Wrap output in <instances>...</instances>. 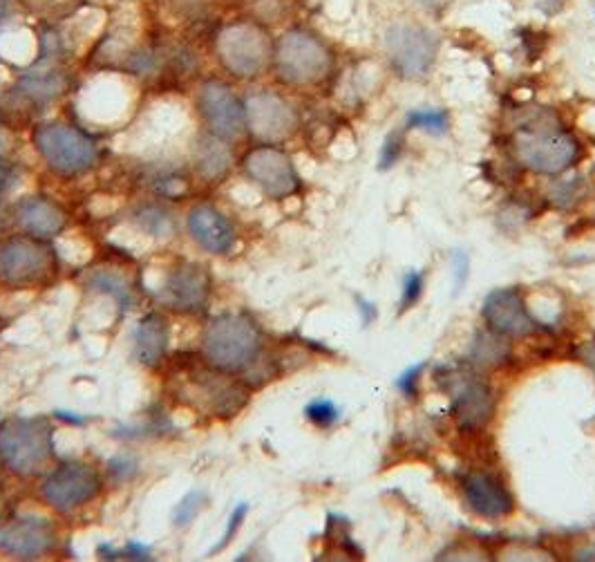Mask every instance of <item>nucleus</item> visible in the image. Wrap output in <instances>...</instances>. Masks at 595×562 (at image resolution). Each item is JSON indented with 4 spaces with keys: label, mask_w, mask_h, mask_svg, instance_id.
Segmentation results:
<instances>
[{
    "label": "nucleus",
    "mask_w": 595,
    "mask_h": 562,
    "mask_svg": "<svg viewBox=\"0 0 595 562\" xmlns=\"http://www.w3.org/2000/svg\"><path fill=\"white\" fill-rule=\"evenodd\" d=\"M262 336L249 316L222 314L204 334V352L217 370L242 372L258 359Z\"/></svg>",
    "instance_id": "obj_1"
},
{
    "label": "nucleus",
    "mask_w": 595,
    "mask_h": 562,
    "mask_svg": "<svg viewBox=\"0 0 595 562\" xmlns=\"http://www.w3.org/2000/svg\"><path fill=\"white\" fill-rule=\"evenodd\" d=\"M217 59L238 79H255L264 74L276 54L269 32L253 21L226 25L215 39Z\"/></svg>",
    "instance_id": "obj_2"
},
{
    "label": "nucleus",
    "mask_w": 595,
    "mask_h": 562,
    "mask_svg": "<svg viewBox=\"0 0 595 562\" xmlns=\"http://www.w3.org/2000/svg\"><path fill=\"white\" fill-rule=\"evenodd\" d=\"M52 455V430L41 417H14L0 426V460L21 475L43 471Z\"/></svg>",
    "instance_id": "obj_3"
},
{
    "label": "nucleus",
    "mask_w": 595,
    "mask_h": 562,
    "mask_svg": "<svg viewBox=\"0 0 595 562\" xmlns=\"http://www.w3.org/2000/svg\"><path fill=\"white\" fill-rule=\"evenodd\" d=\"M34 146L45 164L61 175H79L97 164V146L79 128L45 124L34 133Z\"/></svg>",
    "instance_id": "obj_4"
},
{
    "label": "nucleus",
    "mask_w": 595,
    "mask_h": 562,
    "mask_svg": "<svg viewBox=\"0 0 595 562\" xmlns=\"http://www.w3.org/2000/svg\"><path fill=\"white\" fill-rule=\"evenodd\" d=\"M282 81L294 86H309L323 81L332 68V54L314 34L294 30L287 32L273 54Z\"/></svg>",
    "instance_id": "obj_5"
},
{
    "label": "nucleus",
    "mask_w": 595,
    "mask_h": 562,
    "mask_svg": "<svg viewBox=\"0 0 595 562\" xmlns=\"http://www.w3.org/2000/svg\"><path fill=\"white\" fill-rule=\"evenodd\" d=\"M580 148L578 142L560 130L533 128L517 137V155L535 173L557 175L571 168Z\"/></svg>",
    "instance_id": "obj_6"
},
{
    "label": "nucleus",
    "mask_w": 595,
    "mask_h": 562,
    "mask_svg": "<svg viewBox=\"0 0 595 562\" xmlns=\"http://www.w3.org/2000/svg\"><path fill=\"white\" fill-rule=\"evenodd\" d=\"M54 269L52 249L34 238H12L0 245V280L9 285L41 283Z\"/></svg>",
    "instance_id": "obj_7"
},
{
    "label": "nucleus",
    "mask_w": 595,
    "mask_h": 562,
    "mask_svg": "<svg viewBox=\"0 0 595 562\" xmlns=\"http://www.w3.org/2000/svg\"><path fill=\"white\" fill-rule=\"evenodd\" d=\"M387 54L403 77H423L437 56V39L421 25L401 23L387 32Z\"/></svg>",
    "instance_id": "obj_8"
},
{
    "label": "nucleus",
    "mask_w": 595,
    "mask_h": 562,
    "mask_svg": "<svg viewBox=\"0 0 595 562\" xmlns=\"http://www.w3.org/2000/svg\"><path fill=\"white\" fill-rule=\"evenodd\" d=\"M99 486L101 480L92 466L70 462L47 475L43 484V498L56 511L70 513L88 504L99 493Z\"/></svg>",
    "instance_id": "obj_9"
},
{
    "label": "nucleus",
    "mask_w": 595,
    "mask_h": 562,
    "mask_svg": "<svg viewBox=\"0 0 595 562\" xmlns=\"http://www.w3.org/2000/svg\"><path fill=\"white\" fill-rule=\"evenodd\" d=\"M244 112H247V128L251 135L264 144L285 142L298 128L296 110L273 92L251 95L244 103Z\"/></svg>",
    "instance_id": "obj_10"
},
{
    "label": "nucleus",
    "mask_w": 595,
    "mask_h": 562,
    "mask_svg": "<svg viewBox=\"0 0 595 562\" xmlns=\"http://www.w3.org/2000/svg\"><path fill=\"white\" fill-rule=\"evenodd\" d=\"M200 110L211 135L233 142L247 130V112L238 95L222 81H209L200 92Z\"/></svg>",
    "instance_id": "obj_11"
},
{
    "label": "nucleus",
    "mask_w": 595,
    "mask_h": 562,
    "mask_svg": "<svg viewBox=\"0 0 595 562\" xmlns=\"http://www.w3.org/2000/svg\"><path fill=\"white\" fill-rule=\"evenodd\" d=\"M244 173L253 184H258L269 198H289L298 191V173L291 159L273 146H258L244 157Z\"/></svg>",
    "instance_id": "obj_12"
},
{
    "label": "nucleus",
    "mask_w": 595,
    "mask_h": 562,
    "mask_svg": "<svg viewBox=\"0 0 595 562\" xmlns=\"http://www.w3.org/2000/svg\"><path fill=\"white\" fill-rule=\"evenodd\" d=\"M481 316L488 325L490 332L502 336H528L535 332V321L528 314L522 294L513 287L493 289L486 296Z\"/></svg>",
    "instance_id": "obj_13"
},
{
    "label": "nucleus",
    "mask_w": 595,
    "mask_h": 562,
    "mask_svg": "<svg viewBox=\"0 0 595 562\" xmlns=\"http://www.w3.org/2000/svg\"><path fill=\"white\" fill-rule=\"evenodd\" d=\"M54 547L52 524L41 518H18L0 527V549L18 558H39Z\"/></svg>",
    "instance_id": "obj_14"
},
{
    "label": "nucleus",
    "mask_w": 595,
    "mask_h": 562,
    "mask_svg": "<svg viewBox=\"0 0 595 562\" xmlns=\"http://www.w3.org/2000/svg\"><path fill=\"white\" fill-rule=\"evenodd\" d=\"M452 397V412L461 428L475 430L488 424L493 417L495 401L493 390L488 383L479 379H461L455 383V388L450 390Z\"/></svg>",
    "instance_id": "obj_15"
},
{
    "label": "nucleus",
    "mask_w": 595,
    "mask_h": 562,
    "mask_svg": "<svg viewBox=\"0 0 595 562\" xmlns=\"http://www.w3.org/2000/svg\"><path fill=\"white\" fill-rule=\"evenodd\" d=\"M188 231L197 245L209 254H226L235 245L233 224L211 204L193 206L188 213Z\"/></svg>",
    "instance_id": "obj_16"
},
{
    "label": "nucleus",
    "mask_w": 595,
    "mask_h": 562,
    "mask_svg": "<svg viewBox=\"0 0 595 562\" xmlns=\"http://www.w3.org/2000/svg\"><path fill=\"white\" fill-rule=\"evenodd\" d=\"M209 294V276L197 265L177 267L173 274L166 278L162 287L164 303L175 309H197L202 307Z\"/></svg>",
    "instance_id": "obj_17"
},
{
    "label": "nucleus",
    "mask_w": 595,
    "mask_h": 562,
    "mask_svg": "<svg viewBox=\"0 0 595 562\" xmlns=\"http://www.w3.org/2000/svg\"><path fill=\"white\" fill-rule=\"evenodd\" d=\"M464 493L472 511L484 518H504L513 511L515 502L502 482L486 473H470L464 480Z\"/></svg>",
    "instance_id": "obj_18"
},
{
    "label": "nucleus",
    "mask_w": 595,
    "mask_h": 562,
    "mask_svg": "<svg viewBox=\"0 0 595 562\" xmlns=\"http://www.w3.org/2000/svg\"><path fill=\"white\" fill-rule=\"evenodd\" d=\"M14 220L34 238H54L65 227V213L59 204L45 198H25L16 204Z\"/></svg>",
    "instance_id": "obj_19"
},
{
    "label": "nucleus",
    "mask_w": 595,
    "mask_h": 562,
    "mask_svg": "<svg viewBox=\"0 0 595 562\" xmlns=\"http://www.w3.org/2000/svg\"><path fill=\"white\" fill-rule=\"evenodd\" d=\"M168 345V325L159 314H148L135 330V359L144 365L162 361Z\"/></svg>",
    "instance_id": "obj_20"
},
{
    "label": "nucleus",
    "mask_w": 595,
    "mask_h": 562,
    "mask_svg": "<svg viewBox=\"0 0 595 562\" xmlns=\"http://www.w3.org/2000/svg\"><path fill=\"white\" fill-rule=\"evenodd\" d=\"M233 162L231 146L226 139L215 135H206L200 139V144L195 146V166L204 180H220L229 173Z\"/></svg>",
    "instance_id": "obj_21"
},
{
    "label": "nucleus",
    "mask_w": 595,
    "mask_h": 562,
    "mask_svg": "<svg viewBox=\"0 0 595 562\" xmlns=\"http://www.w3.org/2000/svg\"><path fill=\"white\" fill-rule=\"evenodd\" d=\"M63 77L56 70H34L21 81L23 95L34 103H50L63 92Z\"/></svg>",
    "instance_id": "obj_22"
},
{
    "label": "nucleus",
    "mask_w": 595,
    "mask_h": 562,
    "mask_svg": "<svg viewBox=\"0 0 595 562\" xmlns=\"http://www.w3.org/2000/svg\"><path fill=\"white\" fill-rule=\"evenodd\" d=\"M132 220H135L137 227L144 231L146 236H153V238H170L175 231L170 213L157 204H144L141 209L135 211Z\"/></svg>",
    "instance_id": "obj_23"
},
{
    "label": "nucleus",
    "mask_w": 595,
    "mask_h": 562,
    "mask_svg": "<svg viewBox=\"0 0 595 562\" xmlns=\"http://www.w3.org/2000/svg\"><path fill=\"white\" fill-rule=\"evenodd\" d=\"M408 128H417V130H423V133H430V135H443V133H448V128H450V117H448V112L441 108L412 110L408 115Z\"/></svg>",
    "instance_id": "obj_24"
},
{
    "label": "nucleus",
    "mask_w": 595,
    "mask_h": 562,
    "mask_svg": "<svg viewBox=\"0 0 595 562\" xmlns=\"http://www.w3.org/2000/svg\"><path fill=\"white\" fill-rule=\"evenodd\" d=\"M502 339H506V336L495 334V332L479 334L475 341V350H472V354H475V361L484 363V365L502 363L506 357V345Z\"/></svg>",
    "instance_id": "obj_25"
},
{
    "label": "nucleus",
    "mask_w": 595,
    "mask_h": 562,
    "mask_svg": "<svg viewBox=\"0 0 595 562\" xmlns=\"http://www.w3.org/2000/svg\"><path fill=\"white\" fill-rule=\"evenodd\" d=\"M90 285L101 289V292L112 294V296L117 298L119 303H124V305L130 303V285H128V280L124 276H121V274H117V271L99 269L97 274H94L90 278Z\"/></svg>",
    "instance_id": "obj_26"
},
{
    "label": "nucleus",
    "mask_w": 595,
    "mask_h": 562,
    "mask_svg": "<svg viewBox=\"0 0 595 562\" xmlns=\"http://www.w3.org/2000/svg\"><path fill=\"white\" fill-rule=\"evenodd\" d=\"M204 507H206V493L202 491L186 493L184 498L177 502V507L173 511L175 527H186V524H191L197 515L204 511Z\"/></svg>",
    "instance_id": "obj_27"
},
{
    "label": "nucleus",
    "mask_w": 595,
    "mask_h": 562,
    "mask_svg": "<svg viewBox=\"0 0 595 562\" xmlns=\"http://www.w3.org/2000/svg\"><path fill=\"white\" fill-rule=\"evenodd\" d=\"M305 415L311 421V424H316L320 428H327L338 421L340 417V410L334 404L332 399H314L311 404L305 408Z\"/></svg>",
    "instance_id": "obj_28"
},
{
    "label": "nucleus",
    "mask_w": 595,
    "mask_h": 562,
    "mask_svg": "<svg viewBox=\"0 0 595 562\" xmlns=\"http://www.w3.org/2000/svg\"><path fill=\"white\" fill-rule=\"evenodd\" d=\"M423 274L421 271H410L403 280V294H401V314L408 312L414 305L419 303V298L423 294Z\"/></svg>",
    "instance_id": "obj_29"
},
{
    "label": "nucleus",
    "mask_w": 595,
    "mask_h": 562,
    "mask_svg": "<svg viewBox=\"0 0 595 562\" xmlns=\"http://www.w3.org/2000/svg\"><path fill=\"white\" fill-rule=\"evenodd\" d=\"M401 148H403V135L401 133H392L390 137L385 139V144L381 148V157H379V166L381 168H390L396 162H399L401 157Z\"/></svg>",
    "instance_id": "obj_30"
},
{
    "label": "nucleus",
    "mask_w": 595,
    "mask_h": 562,
    "mask_svg": "<svg viewBox=\"0 0 595 562\" xmlns=\"http://www.w3.org/2000/svg\"><path fill=\"white\" fill-rule=\"evenodd\" d=\"M423 368H425V363H419V365H412V368H408L403 374H399V379H396V388H399L405 397L417 395L419 377H421Z\"/></svg>",
    "instance_id": "obj_31"
},
{
    "label": "nucleus",
    "mask_w": 595,
    "mask_h": 562,
    "mask_svg": "<svg viewBox=\"0 0 595 562\" xmlns=\"http://www.w3.org/2000/svg\"><path fill=\"white\" fill-rule=\"evenodd\" d=\"M247 513H249V507H247V504H244V502H240V504H238V507H235V509H233V513H231V518H229V527H226V533H224V538H222V542H220V545H217V547H215V551H217V549H222V547L226 545V542H229V540H231V538L235 536V531H238V529L242 527V522H244V515H247Z\"/></svg>",
    "instance_id": "obj_32"
},
{
    "label": "nucleus",
    "mask_w": 595,
    "mask_h": 562,
    "mask_svg": "<svg viewBox=\"0 0 595 562\" xmlns=\"http://www.w3.org/2000/svg\"><path fill=\"white\" fill-rule=\"evenodd\" d=\"M14 182H16V168L9 166L5 159L0 157V193L7 191Z\"/></svg>",
    "instance_id": "obj_33"
},
{
    "label": "nucleus",
    "mask_w": 595,
    "mask_h": 562,
    "mask_svg": "<svg viewBox=\"0 0 595 562\" xmlns=\"http://www.w3.org/2000/svg\"><path fill=\"white\" fill-rule=\"evenodd\" d=\"M578 357L589 365V368L595 372V341H587V343H582L580 345V350H578Z\"/></svg>",
    "instance_id": "obj_34"
},
{
    "label": "nucleus",
    "mask_w": 595,
    "mask_h": 562,
    "mask_svg": "<svg viewBox=\"0 0 595 562\" xmlns=\"http://www.w3.org/2000/svg\"><path fill=\"white\" fill-rule=\"evenodd\" d=\"M12 218H14V213L9 211V206L3 200H0V233H3L9 227Z\"/></svg>",
    "instance_id": "obj_35"
},
{
    "label": "nucleus",
    "mask_w": 595,
    "mask_h": 562,
    "mask_svg": "<svg viewBox=\"0 0 595 562\" xmlns=\"http://www.w3.org/2000/svg\"><path fill=\"white\" fill-rule=\"evenodd\" d=\"M9 151V137L3 128H0V157H5V153Z\"/></svg>",
    "instance_id": "obj_36"
},
{
    "label": "nucleus",
    "mask_w": 595,
    "mask_h": 562,
    "mask_svg": "<svg viewBox=\"0 0 595 562\" xmlns=\"http://www.w3.org/2000/svg\"><path fill=\"white\" fill-rule=\"evenodd\" d=\"M9 9H12V5H9V0H0V25H3L7 21Z\"/></svg>",
    "instance_id": "obj_37"
}]
</instances>
